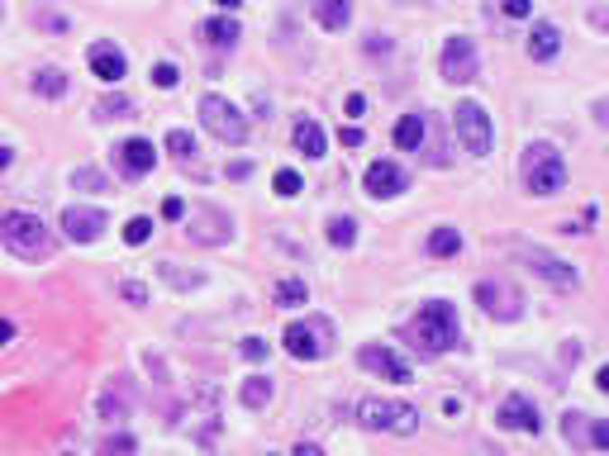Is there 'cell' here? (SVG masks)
<instances>
[{
  "mask_svg": "<svg viewBox=\"0 0 609 456\" xmlns=\"http://www.w3.org/2000/svg\"><path fill=\"white\" fill-rule=\"evenodd\" d=\"M0 243H5L14 257H24V262H48L53 257V228L43 224L39 214H24V210H10V214H0Z\"/></svg>",
  "mask_w": 609,
  "mask_h": 456,
  "instance_id": "6da1fadb",
  "label": "cell"
},
{
  "mask_svg": "<svg viewBox=\"0 0 609 456\" xmlns=\"http://www.w3.org/2000/svg\"><path fill=\"white\" fill-rule=\"evenodd\" d=\"M410 337H414V347L424 352V357H443L448 347H457V337H462L457 309H452V304H443V300H429L424 309L414 314Z\"/></svg>",
  "mask_w": 609,
  "mask_h": 456,
  "instance_id": "7a4b0ae2",
  "label": "cell"
},
{
  "mask_svg": "<svg viewBox=\"0 0 609 456\" xmlns=\"http://www.w3.org/2000/svg\"><path fill=\"white\" fill-rule=\"evenodd\" d=\"M523 191L529 195H557L567 185V162L552 143H529L523 148Z\"/></svg>",
  "mask_w": 609,
  "mask_h": 456,
  "instance_id": "3957f363",
  "label": "cell"
},
{
  "mask_svg": "<svg viewBox=\"0 0 609 456\" xmlns=\"http://www.w3.org/2000/svg\"><path fill=\"white\" fill-rule=\"evenodd\" d=\"M358 424L371 428V433L410 437L419 428V409H414V404H400V399H362L358 404Z\"/></svg>",
  "mask_w": 609,
  "mask_h": 456,
  "instance_id": "277c9868",
  "label": "cell"
},
{
  "mask_svg": "<svg viewBox=\"0 0 609 456\" xmlns=\"http://www.w3.org/2000/svg\"><path fill=\"white\" fill-rule=\"evenodd\" d=\"M281 343L295 362H324L333 347V324L329 318H295V324H286Z\"/></svg>",
  "mask_w": 609,
  "mask_h": 456,
  "instance_id": "5b68a950",
  "label": "cell"
},
{
  "mask_svg": "<svg viewBox=\"0 0 609 456\" xmlns=\"http://www.w3.org/2000/svg\"><path fill=\"white\" fill-rule=\"evenodd\" d=\"M200 124H205L219 143H229V148L248 143V120L239 114V105L224 100V95H205V100H200Z\"/></svg>",
  "mask_w": 609,
  "mask_h": 456,
  "instance_id": "8992f818",
  "label": "cell"
},
{
  "mask_svg": "<svg viewBox=\"0 0 609 456\" xmlns=\"http://www.w3.org/2000/svg\"><path fill=\"white\" fill-rule=\"evenodd\" d=\"M452 129H457V139H462V148L471 157H486L490 152V114L477 100H462V105L452 110Z\"/></svg>",
  "mask_w": 609,
  "mask_h": 456,
  "instance_id": "52a82bcc",
  "label": "cell"
},
{
  "mask_svg": "<svg viewBox=\"0 0 609 456\" xmlns=\"http://www.w3.org/2000/svg\"><path fill=\"white\" fill-rule=\"evenodd\" d=\"M477 304L490 314V318H500V324H510V318L523 314V295H519V285L510 281H477Z\"/></svg>",
  "mask_w": 609,
  "mask_h": 456,
  "instance_id": "ba28073f",
  "label": "cell"
},
{
  "mask_svg": "<svg viewBox=\"0 0 609 456\" xmlns=\"http://www.w3.org/2000/svg\"><path fill=\"white\" fill-rule=\"evenodd\" d=\"M443 76L452 81V86H467V81H477V76H481L477 43H471V39H462V33L443 43Z\"/></svg>",
  "mask_w": 609,
  "mask_h": 456,
  "instance_id": "9c48e42d",
  "label": "cell"
},
{
  "mask_svg": "<svg viewBox=\"0 0 609 456\" xmlns=\"http://www.w3.org/2000/svg\"><path fill=\"white\" fill-rule=\"evenodd\" d=\"M519 257L529 262L548 285H557V291H577V285H581V272H577V266L562 262V257H552V252H543V247H519Z\"/></svg>",
  "mask_w": 609,
  "mask_h": 456,
  "instance_id": "30bf717a",
  "label": "cell"
},
{
  "mask_svg": "<svg viewBox=\"0 0 609 456\" xmlns=\"http://www.w3.org/2000/svg\"><path fill=\"white\" fill-rule=\"evenodd\" d=\"M105 224H110L105 210H86V205H67L62 210V233L72 243H95L100 233H105Z\"/></svg>",
  "mask_w": 609,
  "mask_h": 456,
  "instance_id": "8fae6325",
  "label": "cell"
},
{
  "mask_svg": "<svg viewBox=\"0 0 609 456\" xmlns=\"http://www.w3.org/2000/svg\"><path fill=\"white\" fill-rule=\"evenodd\" d=\"M186 233H191L195 243H205V247H219V243H229L233 224H229V214H224V210L205 205V210H195V214H191V224H186Z\"/></svg>",
  "mask_w": 609,
  "mask_h": 456,
  "instance_id": "7c38bea8",
  "label": "cell"
},
{
  "mask_svg": "<svg viewBox=\"0 0 609 456\" xmlns=\"http://www.w3.org/2000/svg\"><path fill=\"white\" fill-rule=\"evenodd\" d=\"M358 362H362V371H371V376H386V380H395V385H410L414 376H410V366H404L391 347H358Z\"/></svg>",
  "mask_w": 609,
  "mask_h": 456,
  "instance_id": "4fadbf2b",
  "label": "cell"
},
{
  "mask_svg": "<svg viewBox=\"0 0 609 456\" xmlns=\"http://www.w3.org/2000/svg\"><path fill=\"white\" fill-rule=\"evenodd\" d=\"M495 424L510 428V433H538V428H543V418H538V404L529 395H510V399L500 404Z\"/></svg>",
  "mask_w": 609,
  "mask_h": 456,
  "instance_id": "5bb4252c",
  "label": "cell"
},
{
  "mask_svg": "<svg viewBox=\"0 0 609 456\" xmlns=\"http://www.w3.org/2000/svg\"><path fill=\"white\" fill-rule=\"evenodd\" d=\"M362 185H367L371 200H391V195H400L404 185H410V176H404L395 162H371L367 176H362Z\"/></svg>",
  "mask_w": 609,
  "mask_h": 456,
  "instance_id": "9a60e30c",
  "label": "cell"
},
{
  "mask_svg": "<svg viewBox=\"0 0 609 456\" xmlns=\"http://www.w3.org/2000/svg\"><path fill=\"white\" fill-rule=\"evenodd\" d=\"M91 72H95L100 81H124L129 58H124L114 43H91Z\"/></svg>",
  "mask_w": 609,
  "mask_h": 456,
  "instance_id": "2e32d148",
  "label": "cell"
},
{
  "mask_svg": "<svg viewBox=\"0 0 609 456\" xmlns=\"http://www.w3.org/2000/svg\"><path fill=\"white\" fill-rule=\"evenodd\" d=\"M152 162H158V152H152L148 139H129V143H120V166H124V176H148Z\"/></svg>",
  "mask_w": 609,
  "mask_h": 456,
  "instance_id": "e0dca14e",
  "label": "cell"
},
{
  "mask_svg": "<svg viewBox=\"0 0 609 456\" xmlns=\"http://www.w3.org/2000/svg\"><path fill=\"white\" fill-rule=\"evenodd\" d=\"M310 10H314V20L324 24L329 33H343L348 20H352V5H348V0H310Z\"/></svg>",
  "mask_w": 609,
  "mask_h": 456,
  "instance_id": "ac0fdd59",
  "label": "cell"
},
{
  "mask_svg": "<svg viewBox=\"0 0 609 456\" xmlns=\"http://www.w3.org/2000/svg\"><path fill=\"white\" fill-rule=\"evenodd\" d=\"M200 33H205V43H210V48H219V53H229V48L243 39V29L233 24L229 14H219V20H205V24H200Z\"/></svg>",
  "mask_w": 609,
  "mask_h": 456,
  "instance_id": "d6986e66",
  "label": "cell"
},
{
  "mask_svg": "<svg viewBox=\"0 0 609 456\" xmlns=\"http://www.w3.org/2000/svg\"><path fill=\"white\" fill-rule=\"evenodd\" d=\"M557 48H562V33H557V24H533V29H529V58H533V62L557 58Z\"/></svg>",
  "mask_w": 609,
  "mask_h": 456,
  "instance_id": "ffe728a7",
  "label": "cell"
},
{
  "mask_svg": "<svg viewBox=\"0 0 609 456\" xmlns=\"http://www.w3.org/2000/svg\"><path fill=\"white\" fill-rule=\"evenodd\" d=\"M429 139V124H424V114H400V124H395V143L404 152H414L419 143Z\"/></svg>",
  "mask_w": 609,
  "mask_h": 456,
  "instance_id": "44dd1931",
  "label": "cell"
},
{
  "mask_svg": "<svg viewBox=\"0 0 609 456\" xmlns=\"http://www.w3.org/2000/svg\"><path fill=\"white\" fill-rule=\"evenodd\" d=\"M100 418H110V424H124L129 418V385H110L105 395H100Z\"/></svg>",
  "mask_w": 609,
  "mask_h": 456,
  "instance_id": "7402d4cb",
  "label": "cell"
},
{
  "mask_svg": "<svg viewBox=\"0 0 609 456\" xmlns=\"http://www.w3.org/2000/svg\"><path fill=\"white\" fill-rule=\"evenodd\" d=\"M272 300L281 304V309H300V304H310V285H304L300 276H286V281H277Z\"/></svg>",
  "mask_w": 609,
  "mask_h": 456,
  "instance_id": "603a6c76",
  "label": "cell"
},
{
  "mask_svg": "<svg viewBox=\"0 0 609 456\" xmlns=\"http://www.w3.org/2000/svg\"><path fill=\"white\" fill-rule=\"evenodd\" d=\"M295 148L304 152V157H324V129H319L314 120H300L295 124Z\"/></svg>",
  "mask_w": 609,
  "mask_h": 456,
  "instance_id": "cb8c5ba5",
  "label": "cell"
},
{
  "mask_svg": "<svg viewBox=\"0 0 609 456\" xmlns=\"http://www.w3.org/2000/svg\"><path fill=\"white\" fill-rule=\"evenodd\" d=\"M239 399H243V409H267V404H272V380H267V376H248Z\"/></svg>",
  "mask_w": 609,
  "mask_h": 456,
  "instance_id": "d4e9b609",
  "label": "cell"
},
{
  "mask_svg": "<svg viewBox=\"0 0 609 456\" xmlns=\"http://www.w3.org/2000/svg\"><path fill=\"white\" fill-rule=\"evenodd\" d=\"M429 252L433 257H457V252H462V233L457 228H433L429 233Z\"/></svg>",
  "mask_w": 609,
  "mask_h": 456,
  "instance_id": "484cf974",
  "label": "cell"
},
{
  "mask_svg": "<svg viewBox=\"0 0 609 456\" xmlns=\"http://www.w3.org/2000/svg\"><path fill=\"white\" fill-rule=\"evenodd\" d=\"M329 243L333 247H352V243H358V224H352L348 214H333L329 219Z\"/></svg>",
  "mask_w": 609,
  "mask_h": 456,
  "instance_id": "4316f807",
  "label": "cell"
},
{
  "mask_svg": "<svg viewBox=\"0 0 609 456\" xmlns=\"http://www.w3.org/2000/svg\"><path fill=\"white\" fill-rule=\"evenodd\" d=\"M33 91H39V95H48V100H58V95L67 91V76L58 72V67H43V72L33 76Z\"/></svg>",
  "mask_w": 609,
  "mask_h": 456,
  "instance_id": "83f0119b",
  "label": "cell"
},
{
  "mask_svg": "<svg viewBox=\"0 0 609 456\" xmlns=\"http://www.w3.org/2000/svg\"><path fill=\"white\" fill-rule=\"evenodd\" d=\"M562 437H567V443H577V447H586V437H590V414H567V418H562Z\"/></svg>",
  "mask_w": 609,
  "mask_h": 456,
  "instance_id": "f1b7e54d",
  "label": "cell"
},
{
  "mask_svg": "<svg viewBox=\"0 0 609 456\" xmlns=\"http://www.w3.org/2000/svg\"><path fill=\"white\" fill-rule=\"evenodd\" d=\"M72 185H77V191H110V181L100 176L95 166H77V172H72Z\"/></svg>",
  "mask_w": 609,
  "mask_h": 456,
  "instance_id": "f546056e",
  "label": "cell"
},
{
  "mask_svg": "<svg viewBox=\"0 0 609 456\" xmlns=\"http://www.w3.org/2000/svg\"><path fill=\"white\" fill-rule=\"evenodd\" d=\"M148 238H152V219L133 214L129 224H124V243H129V247H139V243H148Z\"/></svg>",
  "mask_w": 609,
  "mask_h": 456,
  "instance_id": "4dcf8cb0",
  "label": "cell"
},
{
  "mask_svg": "<svg viewBox=\"0 0 609 456\" xmlns=\"http://www.w3.org/2000/svg\"><path fill=\"white\" fill-rule=\"evenodd\" d=\"M100 120H129V114H133V105H129V100L124 95H110V100H100Z\"/></svg>",
  "mask_w": 609,
  "mask_h": 456,
  "instance_id": "1f68e13d",
  "label": "cell"
},
{
  "mask_svg": "<svg viewBox=\"0 0 609 456\" xmlns=\"http://www.w3.org/2000/svg\"><path fill=\"white\" fill-rule=\"evenodd\" d=\"M167 152H172V157H191V152H195V139H191L186 129H172V133H167Z\"/></svg>",
  "mask_w": 609,
  "mask_h": 456,
  "instance_id": "d6a6232c",
  "label": "cell"
},
{
  "mask_svg": "<svg viewBox=\"0 0 609 456\" xmlns=\"http://www.w3.org/2000/svg\"><path fill=\"white\" fill-rule=\"evenodd\" d=\"M177 81H181V72H177V67H172V62H158V67H152V86L172 91V86H177Z\"/></svg>",
  "mask_w": 609,
  "mask_h": 456,
  "instance_id": "836d02e7",
  "label": "cell"
},
{
  "mask_svg": "<svg viewBox=\"0 0 609 456\" xmlns=\"http://www.w3.org/2000/svg\"><path fill=\"white\" fill-rule=\"evenodd\" d=\"M586 447L609 452V424H604V418H590V437H586Z\"/></svg>",
  "mask_w": 609,
  "mask_h": 456,
  "instance_id": "e575fe53",
  "label": "cell"
},
{
  "mask_svg": "<svg viewBox=\"0 0 609 456\" xmlns=\"http://www.w3.org/2000/svg\"><path fill=\"white\" fill-rule=\"evenodd\" d=\"M277 195H281V200L300 195V176H295V172H277Z\"/></svg>",
  "mask_w": 609,
  "mask_h": 456,
  "instance_id": "d590c367",
  "label": "cell"
},
{
  "mask_svg": "<svg viewBox=\"0 0 609 456\" xmlns=\"http://www.w3.org/2000/svg\"><path fill=\"white\" fill-rule=\"evenodd\" d=\"M133 447H139V443H133L129 433H110L105 443H100V452H133Z\"/></svg>",
  "mask_w": 609,
  "mask_h": 456,
  "instance_id": "8d00e7d4",
  "label": "cell"
},
{
  "mask_svg": "<svg viewBox=\"0 0 609 456\" xmlns=\"http://www.w3.org/2000/svg\"><path fill=\"white\" fill-rule=\"evenodd\" d=\"M162 276L172 281V285H181V291H191V285H200V276H195V272H191V276H181V272H177L172 262H162Z\"/></svg>",
  "mask_w": 609,
  "mask_h": 456,
  "instance_id": "74e56055",
  "label": "cell"
},
{
  "mask_svg": "<svg viewBox=\"0 0 609 456\" xmlns=\"http://www.w3.org/2000/svg\"><path fill=\"white\" fill-rule=\"evenodd\" d=\"M500 5H504L510 20H529V14H533V0H500Z\"/></svg>",
  "mask_w": 609,
  "mask_h": 456,
  "instance_id": "f35d334b",
  "label": "cell"
},
{
  "mask_svg": "<svg viewBox=\"0 0 609 456\" xmlns=\"http://www.w3.org/2000/svg\"><path fill=\"white\" fill-rule=\"evenodd\" d=\"M243 357L248 362H267V343L262 337H243Z\"/></svg>",
  "mask_w": 609,
  "mask_h": 456,
  "instance_id": "ab89813d",
  "label": "cell"
},
{
  "mask_svg": "<svg viewBox=\"0 0 609 456\" xmlns=\"http://www.w3.org/2000/svg\"><path fill=\"white\" fill-rule=\"evenodd\" d=\"M120 295H124L129 304H148V291H143L139 281H124V285H120Z\"/></svg>",
  "mask_w": 609,
  "mask_h": 456,
  "instance_id": "60d3db41",
  "label": "cell"
},
{
  "mask_svg": "<svg viewBox=\"0 0 609 456\" xmlns=\"http://www.w3.org/2000/svg\"><path fill=\"white\" fill-rule=\"evenodd\" d=\"M367 53H371V58H377V53L386 58V53H391V39H381V33H371V39H367Z\"/></svg>",
  "mask_w": 609,
  "mask_h": 456,
  "instance_id": "b9f144b4",
  "label": "cell"
},
{
  "mask_svg": "<svg viewBox=\"0 0 609 456\" xmlns=\"http://www.w3.org/2000/svg\"><path fill=\"white\" fill-rule=\"evenodd\" d=\"M162 219H186V205L172 195V200H162Z\"/></svg>",
  "mask_w": 609,
  "mask_h": 456,
  "instance_id": "7bdbcfd3",
  "label": "cell"
},
{
  "mask_svg": "<svg viewBox=\"0 0 609 456\" xmlns=\"http://www.w3.org/2000/svg\"><path fill=\"white\" fill-rule=\"evenodd\" d=\"M338 139H343V148H362V129H338Z\"/></svg>",
  "mask_w": 609,
  "mask_h": 456,
  "instance_id": "ee69618b",
  "label": "cell"
},
{
  "mask_svg": "<svg viewBox=\"0 0 609 456\" xmlns=\"http://www.w3.org/2000/svg\"><path fill=\"white\" fill-rule=\"evenodd\" d=\"M562 362L577 366V362H581V343H567V347H562Z\"/></svg>",
  "mask_w": 609,
  "mask_h": 456,
  "instance_id": "f6af8a7d",
  "label": "cell"
},
{
  "mask_svg": "<svg viewBox=\"0 0 609 456\" xmlns=\"http://www.w3.org/2000/svg\"><path fill=\"white\" fill-rule=\"evenodd\" d=\"M10 337H14V324H10V318H0V347H5Z\"/></svg>",
  "mask_w": 609,
  "mask_h": 456,
  "instance_id": "bcb514c9",
  "label": "cell"
},
{
  "mask_svg": "<svg viewBox=\"0 0 609 456\" xmlns=\"http://www.w3.org/2000/svg\"><path fill=\"white\" fill-rule=\"evenodd\" d=\"M10 162H14V152H10V148H0V172H10Z\"/></svg>",
  "mask_w": 609,
  "mask_h": 456,
  "instance_id": "7dc6e473",
  "label": "cell"
},
{
  "mask_svg": "<svg viewBox=\"0 0 609 456\" xmlns=\"http://www.w3.org/2000/svg\"><path fill=\"white\" fill-rule=\"evenodd\" d=\"M214 5H219V10H239L243 0H214Z\"/></svg>",
  "mask_w": 609,
  "mask_h": 456,
  "instance_id": "c3c4849f",
  "label": "cell"
}]
</instances>
